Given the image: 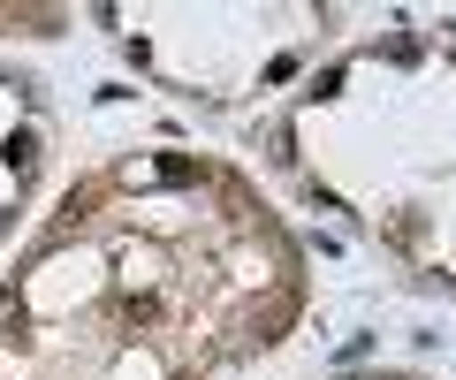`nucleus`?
Returning a JSON list of instances; mask_svg holds the SVG:
<instances>
[{
	"label": "nucleus",
	"mask_w": 456,
	"mask_h": 380,
	"mask_svg": "<svg viewBox=\"0 0 456 380\" xmlns=\"http://www.w3.org/2000/svg\"><path fill=\"white\" fill-rule=\"evenodd\" d=\"M99 23H114V38L137 53H175L191 46L198 61L175 69V92L183 100H206V107H228V100H251L266 92L274 77H289L297 53L327 38V8H99Z\"/></svg>",
	"instance_id": "obj_1"
},
{
	"label": "nucleus",
	"mask_w": 456,
	"mask_h": 380,
	"mask_svg": "<svg viewBox=\"0 0 456 380\" xmlns=\"http://www.w3.org/2000/svg\"><path fill=\"white\" fill-rule=\"evenodd\" d=\"M358 380H419V373H358Z\"/></svg>",
	"instance_id": "obj_2"
}]
</instances>
